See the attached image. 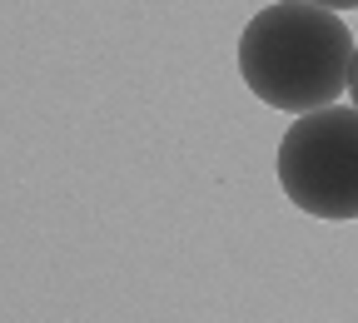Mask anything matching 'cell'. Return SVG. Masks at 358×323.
<instances>
[{"label":"cell","mask_w":358,"mask_h":323,"mask_svg":"<svg viewBox=\"0 0 358 323\" xmlns=\"http://www.w3.org/2000/svg\"><path fill=\"white\" fill-rule=\"evenodd\" d=\"M358 40L338 10L284 0L264 6L239 35V75L264 105L284 115H313L348 95Z\"/></svg>","instance_id":"6da1fadb"},{"label":"cell","mask_w":358,"mask_h":323,"mask_svg":"<svg viewBox=\"0 0 358 323\" xmlns=\"http://www.w3.org/2000/svg\"><path fill=\"white\" fill-rule=\"evenodd\" d=\"M279 189L313 219H358V105L299 115L274 155Z\"/></svg>","instance_id":"7a4b0ae2"},{"label":"cell","mask_w":358,"mask_h":323,"mask_svg":"<svg viewBox=\"0 0 358 323\" xmlns=\"http://www.w3.org/2000/svg\"><path fill=\"white\" fill-rule=\"evenodd\" d=\"M308 6H324V10H358V0H308Z\"/></svg>","instance_id":"3957f363"},{"label":"cell","mask_w":358,"mask_h":323,"mask_svg":"<svg viewBox=\"0 0 358 323\" xmlns=\"http://www.w3.org/2000/svg\"><path fill=\"white\" fill-rule=\"evenodd\" d=\"M348 95H353V105H358V55H353V75H348Z\"/></svg>","instance_id":"277c9868"}]
</instances>
